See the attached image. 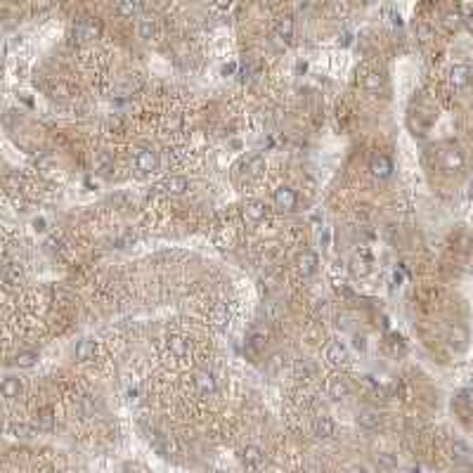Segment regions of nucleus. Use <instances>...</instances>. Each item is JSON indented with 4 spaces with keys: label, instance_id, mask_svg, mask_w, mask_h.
I'll return each instance as SVG.
<instances>
[{
    "label": "nucleus",
    "instance_id": "nucleus-1",
    "mask_svg": "<svg viewBox=\"0 0 473 473\" xmlns=\"http://www.w3.org/2000/svg\"><path fill=\"white\" fill-rule=\"evenodd\" d=\"M272 199H275V206L279 211H294L296 203H298V197H296V192L291 187H277Z\"/></svg>",
    "mask_w": 473,
    "mask_h": 473
},
{
    "label": "nucleus",
    "instance_id": "nucleus-2",
    "mask_svg": "<svg viewBox=\"0 0 473 473\" xmlns=\"http://www.w3.org/2000/svg\"><path fill=\"white\" fill-rule=\"evenodd\" d=\"M135 163L140 173H154L159 168V154L152 152V149H140L135 156Z\"/></svg>",
    "mask_w": 473,
    "mask_h": 473
},
{
    "label": "nucleus",
    "instance_id": "nucleus-3",
    "mask_svg": "<svg viewBox=\"0 0 473 473\" xmlns=\"http://www.w3.org/2000/svg\"><path fill=\"white\" fill-rule=\"evenodd\" d=\"M317 265H320V258H317V253L310 251V249H305V251L298 256V272H301L303 277H310L317 272Z\"/></svg>",
    "mask_w": 473,
    "mask_h": 473
},
{
    "label": "nucleus",
    "instance_id": "nucleus-4",
    "mask_svg": "<svg viewBox=\"0 0 473 473\" xmlns=\"http://www.w3.org/2000/svg\"><path fill=\"white\" fill-rule=\"evenodd\" d=\"M381 421H383L381 412H379V409H372V407H364V409H360V414H357V424L367 430H376L381 426Z\"/></svg>",
    "mask_w": 473,
    "mask_h": 473
},
{
    "label": "nucleus",
    "instance_id": "nucleus-5",
    "mask_svg": "<svg viewBox=\"0 0 473 473\" xmlns=\"http://www.w3.org/2000/svg\"><path fill=\"white\" fill-rule=\"evenodd\" d=\"M447 343L455 348V351H466V345H468V332L464 329V326H459V324H455V326H449V332H447Z\"/></svg>",
    "mask_w": 473,
    "mask_h": 473
},
{
    "label": "nucleus",
    "instance_id": "nucleus-6",
    "mask_svg": "<svg viewBox=\"0 0 473 473\" xmlns=\"http://www.w3.org/2000/svg\"><path fill=\"white\" fill-rule=\"evenodd\" d=\"M372 175L374 178H381V180H386V178H390L393 175V161L388 159V156H374L372 159Z\"/></svg>",
    "mask_w": 473,
    "mask_h": 473
},
{
    "label": "nucleus",
    "instance_id": "nucleus-7",
    "mask_svg": "<svg viewBox=\"0 0 473 473\" xmlns=\"http://www.w3.org/2000/svg\"><path fill=\"white\" fill-rule=\"evenodd\" d=\"M194 386H197V390L203 395V398H209V395L215 393V379L211 372H197L194 374Z\"/></svg>",
    "mask_w": 473,
    "mask_h": 473
},
{
    "label": "nucleus",
    "instance_id": "nucleus-8",
    "mask_svg": "<svg viewBox=\"0 0 473 473\" xmlns=\"http://www.w3.org/2000/svg\"><path fill=\"white\" fill-rule=\"evenodd\" d=\"M449 449H452V461L455 464H473V452L464 440H455Z\"/></svg>",
    "mask_w": 473,
    "mask_h": 473
},
{
    "label": "nucleus",
    "instance_id": "nucleus-9",
    "mask_svg": "<svg viewBox=\"0 0 473 473\" xmlns=\"http://www.w3.org/2000/svg\"><path fill=\"white\" fill-rule=\"evenodd\" d=\"M348 393H351V386H348V381H345V379H341V376H334L332 381H329V398H332V400H345V398H348Z\"/></svg>",
    "mask_w": 473,
    "mask_h": 473
},
{
    "label": "nucleus",
    "instance_id": "nucleus-10",
    "mask_svg": "<svg viewBox=\"0 0 473 473\" xmlns=\"http://www.w3.org/2000/svg\"><path fill=\"white\" fill-rule=\"evenodd\" d=\"M241 461L251 468L260 466V464H263V449L256 447V445H246V447L241 449Z\"/></svg>",
    "mask_w": 473,
    "mask_h": 473
},
{
    "label": "nucleus",
    "instance_id": "nucleus-11",
    "mask_svg": "<svg viewBox=\"0 0 473 473\" xmlns=\"http://www.w3.org/2000/svg\"><path fill=\"white\" fill-rule=\"evenodd\" d=\"M190 184H187V180L180 178V175H171V178H166L163 182H161L159 190L168 192V194H184V190H187Z\"/></svg>",
    "mask_w": 473,
    "mask_h": 473
},
{
    "label": "nucleus",
    "instance_id": "nucleus-12",
    "mask_svg": "<svg viewBox=\"0 0 473 473\" xmlns=\"http://www.w3.org/2000/svg\"><path fill=\"white\" fill-rule=\"evenodd\" d=\"M95 353H97V345H95L92 338H83V341H78V345H76V360H80V362L92 360Z\"/></svg>",
    "mask_w": 473,
    "mask_h": 473
},
{
    "label": "nucleus",
    "instance_id": "nucleus-13",
    "mask_svg": "<svg viewBox=\"0 0 473 473\" xmlns=\"http://www.w3.org/2000/svg\"><path fill=\"white\" fill-rule=\"evenodd\" d=\"M326 360L332 364H343L345 360H348V348H345L341 341H336V343H332L326 348Z\"/></svg>",
    "mask_w": 473,
    "mask_h": 473
},
{
    "label": "nucleus",
    "instance_id": "nucleus-14",
    "mask_svg": "<svg viewBox=\"0 0 473 473\" xmlns=\"http://www.w3.org/2000/svg\"><path fill=\"white\" fill-rule=\"evenodd\" d=\"M244 213H246L249 220L258 222V220H263L265 215H268V206H265L263 201H249L246 203V209H244Z\"/></svg>",
    "mask_w": 473,
    "mask_h": 473
},
{
    "label": "nucleus",
    "instance_id": "nucleus-15",
    "mask_svg": "<svg viewBox=\"0 0 473 473\" xmlns=\"http://www.w3.org/2000/svg\"><path fill=\"white\" fill-rule=\"evenodd\" d=\"M22 393V381H19L17 376H5L3 379V398L12 400Z\"/></svg>",
    "mask_w": 473,
    "mask_h": 473
},
{
    "label": "nucleus",
    "instance_id": "nucleus-16",
    "mask_svg": "<svg viewBox=\"0 0 473 473\" xmlns=\"http://www.w3.org/2000/svg\"><path fill=\"white\" fill-rule=\"evenodd\" d=\"M3 277H5V282L10 284V286H17V284L24 282V272H22V268H19L17 263L5 265V270H3Z\"/></svg>",
    "mask_w": 473,
    "mask_h": 473
},
{
    "label": "nucleus",
    "instance_id": "nucleus-17",
    "mask_svg": "<svg viewBox=\"0 0 473 473\" xmlns=\"http://www.w3.org/2000/svg\"><path fill=\"white\" fill-rule=\"evenodd\" d=\"M334 421L329 417H317L315 419V436L317 438H332L334 436Z\"/></svg>",
    "mask_w": 473,
    "mask_h": 473
},
{
    "label": "nucleus",
    "instance_id": "nucleus-18",
    "mask_svg": "<svg viewBox=\"0 0 473 473\" xmlns=\"http://www.w3.org/2000/svg\"><path fill=\"white\" fill-rule=\"evenodd\" d=\"M36 428L38 430H52L55 428V417H52V409H40L36 414Z\"/></svg>",
    "mask_w": 473,
    "mask_h": 473
},
{
    "label": "nucleus",
    "instance_id": "nucleus-19",
    "mask_svg": "<svg viewBox=\"0 0 473 473\" xmlns=\"http://www.w3.org/2000/svg\"><path fill=\"white\" fill-rule=\"evenodd\" d=\"M294 374H296V379H310V376L315 374V367H313V362L310 360H296L294 362Z\"/></svg>",
    "mask_w": 473,
    "mask_h": 473
},
{
    "label": "nucleus",
    "instance_id": "nucleus-20",
    "mask_svg": "<svg viewBox=\"0 0 473 473\" xmlns=\"http://www.w3.org/2000/svg\"><path fill=\"white\" fill-rule=\"evenodd\" d=\"M275 33L282 38V40H289V38L294 36V19H291V17L279 19V22H277V26H275Z\"/></svg>",
    "mask_w": 473,
    "mask_h": 473
},
{
    "label": "nucleus",
    "instance_id": "nucleus-21",
    "mask_svg": "<svg viewBox=\"0 0 473 473\" xmlns=\"http://www.w3.org/2000/svg\"><path fill=\"white\" fill-rule=\"evenodd\" d=\"M445 168L447 171H455V168H461L464 166V156H461L459 149H449V152H445Z\"/></svg>",
    "mask_w": 473,
    "mask_h": 473
},
{
    "label": "nucleus",
    "instance_id": "nucleus-22",
    "mask_svg": "<svg viewBox=\"0 0 473 473\" xmlns=\"http://www.w3.org/2000/svg\"><path fill=\"white\" fill-rule=\"evenodd\" d=\"M376 464H379L383 471H395V468H398V457L390 455V452H379V455H376Z\"/></svg>",
    "mask_w": 473,
    "mask_h": 473
},
{
    "label": "nucleus",
    "instance_id": "nucleus-23",
    "mask_svg": "<svg viewBox=\"0 0 473 473\" xmlns=\"http://www.w3.org/2000/svg\"><path fill=\"white\" fill-rule=\"evenodd\" d=\"M168 348H171L173 355H178V357H184L187 353H190V348H187V341H184V338H180V336H171V338H168Z\"/></svg>",
    "mask_w": 473,
    "mask_h": 473
},
{
    "label": "nucleus",
    "instance_id": "nucleus-24",
    "mask_svg": "<svg viewBox=\"0 0 473 473\" xmlns=\"http://www.w3.org/2000/svg\"><path fill=\"white\" fill-rule=\"evenodd\" d=\"M12 362H14V367L29 369V367H33V364L38 362V353H31V351H26V353H19V355L14 357Z\"/></svg>",
    "mask_w": 473,
    "mask_h": 473
},
{
    "label": "nucleus",
    "instance_id": "nucleus-25",
    "mask_svg": "<svg viewBox=\"0 0 473 473\" xmlns=\"http://www.w3.org/2000/svg\"><path fill=\"white\" fill-rule=\"evenodd\" d=\"M10 433L14 438H22V440H29V438L36 436V426H26V424H12L10 426Z\"/></svg>",
    "mask_w": 473,
    "mask_h": 473
},
{
    "label": "nucleus",
    "instance_id": "nucleus-26",
    "mask_svg": "<svg viewBox=\"0 0 473 473\" xmlns=\"http://www.w3.org/2000/svg\"><path fill=\"white\" fill-rule=\"evenodd\" d=\"M142 10L140 3H135V0H126V3H118L116 5V12L121 14V17H133V14H137Z\"/></svg>",
    "mask_w": 473,
    "mask_h": 473
},
{
    "label": "nucleus",
    "instance_id": "nucleus-27",
    "mask_svg": "<svg viewBox=\"0 0 473 473\" xmlns=\"http://www.w3.org/2000/svg\"><path fill=\"white\" fill-rule=\"evenodd\" d=\"M455 402L464 409H473V388H464L455 395Z\"/></svg>",
    "mask_w": 473,
    "mask_h": 473
},
{
    "label": "nucleus",
    "instance_id": "nucleus-28",
    "mask_svg": "<svg viewBox=\"0 0 473 473\" xmlns=\"http://www.w3.org/2000/svg\"><path fill=\"white\" fill-rule=\"evenodd\" d=\"M95 163H97V168L102 173H109L111 168H114V156H111L109 152H99L97 159H95Z\"/></svg>",
    "mask_w": 473,
    "mask_h": 473
},
{
    "label": "nucleus",
    "instance_id": "nucleus-29",
    "mask_svg": "<svg viewBox=\"0 0 473 473\" xmlns=\"http://www.w3.org/2000/svg\"><path fill=\"white\" fill-rule=\"evenodd\" d=\"M449 78H452L455 86H464V83H468V69L466 67H455L452 69V74H449Z\"/></svg>",
    "mask_w": 473,
    "mask_h": 473
},
{
    "label": "nucleus",
    "instance_id": "nucleus-30",
    "mask_svg": "<svg viewBox=\"0 0 473 473\" xmlns=\"http://www.w3.org/2000/svg\"><path fill=\"white\" fill-rule=\"evenodd\" d=\"M443 24H445V29L447 31H457L461 26V14L459 12H447L443 17Z\"/></svg>",
    "mask_w": 473,
    "mask_h": 473
},
{
    "label": "nucleus",
    "instance_id": "nucleus-31",
    "mask_svg": "<svg viewBox=\"0 0 473 473\" xmlns=\"http://www.w3.org/2000/svg\"><path fill=\"white\" fill-rule=\"evenodd\" d=\"M154 33H156V26H154L152 19H142V22H140V38L149 40Z\"/></svg>",
    "mask_w": 473,
    "mask_h": 473
},
{
    "label": "nucleus",
    "instance_id": "nucleus-32",
    "mask_svg": "<svg viewBox=\"0 0 473 473\" xmlns=\"http://www.w3.org/2000/svg\"><path fill=\"white\" fill-rule=\"evenodd\" d=\"M364 86H367V90H372V92L381 90V86H383L381 74H369L367 78H364Z\"/></svg>",
    "mask_w": 473,
    "mask_h": 473
},
{
    "label": "nucleus",
    "instance_id": "nucleus-33",
    "mask_svg": "<svg viewBox=\"0 0 473 473\" xmlns=\"http://www.w3.org/2000/svg\"><path fill=\"white\" fill-rule=\"evenodd\" d=\"M459 14H461V24H466L473 31V5H461Z\"/></svg>",
    "mask_w": 473,
    "mask_h": 473
},
{
    "label": "nucleus",
    "instance_id": "nucleus-34",
    "mask_svg": "<svg viewBox=\"0 0 473 473\" xmlns=\"http://www.w3.org/2000/svg\"><path fill=\"white\" fill-rule=\"evenodd\" d=\"M249 345H251V348H253L256 353L265 351V336H263V334H253L251 341H249Z\"/></svg>",
    "mask_w": 473,
    "mask_h": 473
},
{
    "label": "nucleus",
    "instance_id": "nucleus-35",
    "mask_svg": "<svg viewBox=\"0 0 473 473\" xmlns=\"http://www.w3.org/2000/svg\"><path fill=\"white\" fill-rule=\"evenodd\" d=\"M263 159H260V156H253L251 161H249V171H251V175H258L260 171H263Z\"/></svg>",
    "mask_w": 473,
    "mask_h": 473
},
{
    "label": "nucleus",
    "instance_id": "nucleus-36",
    "mask_svg": "<svg viewBox=\"0 0 473 473\" xmlns=\"http://www.w3.org/2000/svg\"><path fill=\"white\" fill-rule=\"evenodd\" d=\"M351 315H341V317H338V326H341V329H351Z\"/></svg>",
    "mask_w": 473,
    "mask_h": 473
},
{
    "label": "nucleus",
    "instance_id": "nucleus-37",
    "mask_svg": "<svg viewBox=\"0 0 473 473\" xmlns=\"http://www.w3.org/2000/svg\"><path fill=\"white\" fill-rule=\"evenodd\" d=\"M225 317H228V310L225 307H218V313H215V320H218V324H225Z\"/></svg>",
    "mask_w": 473,
    "mask_h": 473
},
{
    "label": "nucleus",
    "instance_id": "nucleus-38",
    "mask_svg": "<svg viewBox=\"0 0 473 473\" xmlns=\"http://www.w3.org/2000/svg\"><path fill=\"white\" fill-rule=\"evenodd\" d=\"M234 71H237V64H234V61H230V64H225V67H222V74H225V76L234 74Z\"/></svg>",
    "mask_w": 473,
    "mask_h": 473
},
{
    "label": "nucleus",
    "instance_id": "nucleus-39",
    "mask_svg": "<svg viewBox=\"0 0 473 473\" xmlns=\"http://www.w3.org/2000/svg\"><path fill=\"white\" fill-rule=\"evenodd\" d=\"M419 36H421V40L426 43V40L430 38V29H428V26H421V29H419Z\"/></svg>",
    "mask_w": 473,
    "mask_h": 473
},
{
    "label": "nucleus",
    "instance_id": "nucleus-40",
    "mask_svg": "<svg viewBox=\"0 0 473 473\" xmlns=\"http://www.w3.org/2000/svg\"><path fill=\"white\" fill-rule=\"evenodd\" d=\"M33 228H36L38 232H43V230H45V220H43V218H36V220H33Z\"/></svg>",
    "mask_w": 473,
    "mask_h": 473
},
{
    "label": "nucleus",
    "instance_id": "nucleus-41",
    "mask_svg": "<svg viewBox=\"0 0 473 473\" xmlns=\"http://www.w3.org/2000/svg\"><path fill=\"white\" fill-rule=\"evenodd\" d=\"M364 345H367L364 343V336H355V348L357 351H364Z\"/></svg>",
    "mask_w": 473,
    "mask_h": 473
},
{
    "label": "nucleus",
    "instance_id": "nucleus-42",
    "mask_svg": "<svg viewBox=\"0 0 473 473\" xmlns=\"http://www.w3.org/2000/svg\"><path fill=\"white\" fill-rule=\"evenodd\" d=\"M409 473H421V468H419V466L417 468H409Z\"/></svg>",
    "mask_w": 473,
    "mask_h": 473
},
{
    "label": "nucleus",
    "instance_id": "nucleus-43",
    "mask_svg": "<svg viewBox=\"0 0 473 473\" xmlns=\"http://www.w3.org/2000/svg\"><path fill=\"white\" fill-rule=\"evenodd\" d=\"M471 388H473V381H471Z\"/></svg>",
    "mask_w": 473,
    "mask_h": 473
}]
</instances>
